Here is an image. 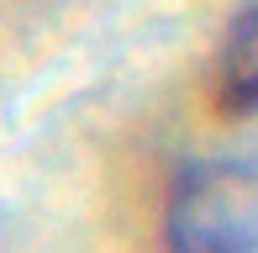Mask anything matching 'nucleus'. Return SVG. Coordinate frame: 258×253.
<instances>
[{"mask_svg": "<svg viewBox=\"0 0 258 253\" xmlns=\"http://www.w3.org/2000/svg\"><path fill=\"white\" fill-rule=\"evenodd\" d=\"M258 179L242 158H190L169 185L163 248L169 253H253Z\"/></svg>", "mask_w": 258, "mask_h": 253, "instance_id": "1", "label": "nucleus"}, {"mask_svg": "<svg viewBox=\"0 0 258 253\" xmlns=\"http://www.w3.org/2000/svg\"><path fill=\"white\" fill-rule=\"evenodd\" d=\"M211 79H216V106L242 121L253 111V100H258V16H253V6H242L232 16L227 37L216 42Z\"/></svg>", "mask_w": 258, "mask_h": 253, "instance_id": "2", "label": "nucleus"}]
</instances>
